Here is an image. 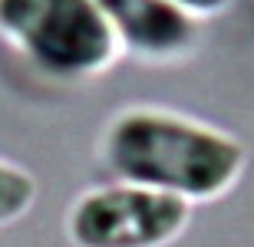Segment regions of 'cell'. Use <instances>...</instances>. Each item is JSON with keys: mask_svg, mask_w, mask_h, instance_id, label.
Instances as JSON below:
<instances>
[{"mask_svg": "<svg viewBox=\"0 0 254 247\" xmlns=\"http://www.w3.org/2000/svg\"><path fill=\"white\" fill-rule=\"evenodd\" d=\"M103 158L126 185H142L191 201L225 195L245 168L231 135L169 112L135 109L109 125Z\"/></svg>", "mask_w": 254, "mask_h": 247, "instance_id": "obj_1", "label": "cell"}, {"mask_svg": "<svg viewBox=\"0 0 254 247\" xmlns=\"http://www.w3.org/2000/svg\"><path fill=\"white\" fill-rule=\"evenodd\" d=\"M0 33L57 79L103 73L119 49L96 0H0Z\"/></svg>", "mask_w": 254, "mask_h": 247, "instance_id": "obj_2", "label": "cell"}, {"mask_svg": "<svg viewBox=\"0 0 254 247\" xmlns=\"http://www.w3.org/2000/svg\"><path fill=\"white\" fill-rule=\"evenodd\" d=\"M191 218V204L142 185L96 188L69 211V238L76 247H165Z\"/></svg>", "mask_w": 254, "mask_h": 247, "instance_id": "obj_3", "label": "cell"}, {"mask_svg": "<svg viewBox=\"0 0 254 247\" xmlns=\"http://www.w3.org/2000/svg\"><path fill=\"white\" fill-rule=\"evenodd\" d=\"M116 40L152 59L179 56L195 43V17L169 0H96Z\"/></svg>", "mask_w": 254, "mask_h": 247, "instance_id": "obj_4", "label": "cell"}, {"mask_svg": "<svg viewBox=\"0 0 254 247\" xmlns=\"http://www.w3.org/2000/svg\"><path fill=\"white\" fill-rule=\"evenodd\" d=\"M33 198H37L33 178H30L27 171L0 162V224H10V221H17L20 214H27Z\"/></svg>", "mask_w": 254, "mask_h": 247, "instance_id": "obj_5", "label": "cell"}, {"mask_svg": "<svg viewBox=\"0 0 254 247\" xmlns=\"http://www.w3.org/2000/svg\"><path fill=\"white\" fill-rule=\"evenodd\" d=\"M169 3L185 10L189 17H215V13H221L231 0H169Z\"/></svg>", "mask_w": 254, "mask_h": 247, "instance_id": "obj_6", "label": "cell"}]
</instances>
